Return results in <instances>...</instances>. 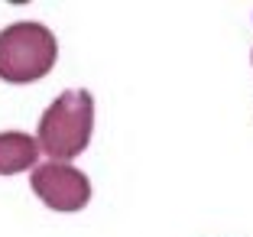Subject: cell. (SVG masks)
I'll return each mask as SVG.
<instances>
[{
	"label": "cell",
	"mask_w": 253,
	"mask_h": 237,
	"mask_svg": "<svg viewBox=\"0 0 253 237\" xmlns=\"http://www.w3.org/2000/svg\"><path fill=\"white\" fill-rule=\"evenodd\" d=\"M59 59L55 33L42 23L20 20L0 30V78L10 85H30L52 72Z\"/></svg>",
	"instance_id": "2"
},
{
	"label": "cell",
	"mask_w": 253,
	"mask_h": 237,
	"mask_svg": "<svg viewBox=\"0 0 253 237\" xmlns=\"http://www.w3.org/2000/svg\"><path fill=\"white\" fill-rule=\"evenodd\" d=\"M39 159V143L36 137L7 130L0 134V176H16L23 169H36Z\"/></svg>",
	"instance_id": "4"
},
{
	"label": "cell",
	"mask_w": 253,
	"mask_h": 237,
	"mask_svg": "<svg viewBox=\"0 0 253 237\" xmlns=\"http://www.w3.org/2000/svg\"><path fill=\"white\" fill-rule=\"evenodd\" d=\"M30 186L52 211H82L91 201V182L68 163H42L33 169Z\"/></svg>",
	"instance_id": "3"
},
{
	"label": "cell",
	"mask_w": 253,
	"mask_h": 237,
	"mask_svg": "<svg viewBox=\"0 0 253 237\" xmlns=\"http://www.w3.org/2000/svg\"><path fill=\"white\" fill-rule=\"evenodd\" d=\"M94 134V97L91 91H62L45 114L39 117V153H45L52 163H68L82 156Z\"/></svg>",
	"instance_id": "1"
}]
</instances>
